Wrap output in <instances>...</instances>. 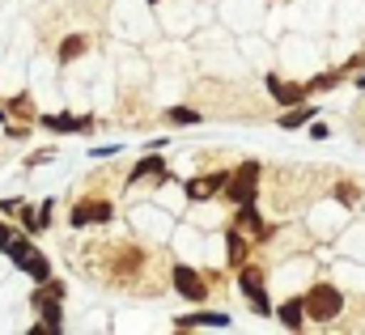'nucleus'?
Returning a JSON list of instances; mask_svg holds the SVG:
<instances>
[{
    "label": "nucleus",
    "mask_w": 365,
    "mask_h": 335,
    "mask_svg": "<svg viewBox=\"0 0 365 335\" xmlns=\"http://www.w3.org/2000/svg\"><path fill=\"white\" fill-rule=\"evenodd\" d=\"M102 221H110V200H81L73 208V225L77 230L81 225H102Z\"/></svg>",
    "instance_id": "7"
},
{
    "label": "nucleus",
    "mask_w": 365,
    "mask_h": 335,
    "mask_svg": "<svg viewBox=\"0 0 365 335\" xmlns=\"http://www.w3.org/2000/svg\"><path fill=\"white\" fill-rule=\"evenodd\" d=\"M166 119H170L175 128H191V123H200V110H191V106H170Z\"/></svg>",
    "instance_id": "17"
},
{
    "label": "nucleus",
    "mask_w": 365,
    "mask_h": 335,
    "mask_svg": "<svg viewBox=\"0 0 365 335\" xmlns=\"http://www.w3.org/2000/svg\"><path fill=\"white\" fill-rule=\"evenodd\" d=\"M4 254H9V259L21 267V272H30L34 280H47V276H51V263H47L43 254L34 251L26 238H9V242H4Z\"/></svg>",
    "instance_id": "3"
},
{
    "label": "nucleus",
    "mask_w": 365,
    "mask_h": 335,
    "mask_svg": "<svg viewBox=\"0 0 365 335\" xmlns=\"http://www.w3.org/2000/svg\"><path fill=\"white\" fill-rule=\"evenodd\" d=\"M175 289H179L187 302H204V297H208V284H204V280H200V272H195V267H187V263L175 267Z\"/></svg>",
    "instance_id": "6"
},
{
    "label": "nucleus",
    "mask_w": 365,
    "mask_h": 335,
    "mask_svg": "<svg viewBox=\"0 0 365 335\" xmlns=\"http://www.w3.org/2000/svg\"><path fill=\"white\" fill-rule=\"evenodd\" d=\"M81 51H86V38H81V34H73V38L60 43V60H77Z\"/></svg>",
    "instance_id": "18"
},
{
    "label": "nucleus",
    "mask_w": 365,
    "mask_h": 335,
    "mask_svg": "<svg viewBox=\"0 0 365 335\" xmlns=\"http://www.w3.org/2000/svg\"><path fill=\"white\" fill-rule=\"evenodd\" d=\"M353 85H361V89H365V73H361V77H357V81H353Z\"/></svg>",
    "instance_id": "22"
},
{
    "label": "nucleus",
    "mask_w": 365,
    "mask_h": 335,
    "mask_svg": "<svg viewBox=\"0 0 365 335\" xmlns=\"http://www.w3.org/2000/svg\"><path fill=\"white\" fill-rule=\"evenodd\" d=\"M225 195L234 204H255L259 200V162H242L225 178Z\"/></svg>",
    "instance_id": "2"
},
{
    "label": "nucleus",
    "mask_w": 365,
    "mask_h": 335,
    "mask_svg": "<svg viewBox=\"0 0 365 335\" xmlns=\"http://www.w3.org/2000/svg\"><path fill=\"white\" fill-rule=\"evenodd\" d=\"M0 119H4V106H0Z\"/></svg>",
    "instance_id": "23"
},
{
    "label": "nucleus",
    "mask_w": 365,
    "mask_h": 335,
    "mask_svg": "<svg viewBox=\"0 0 365 335\" xmlns=\"http://www.w3.org/2000/svg\"><path fill=\"white\" fill-rule=\"evenodd\" d=\"M149 4H158V0H149Z\"/></svg>",
    "instance_id": "24"
},
{
    "label": "nucleus",
    "mask_w": 365,
    "mask_h": 335,
    "mask_svg": "<svg viewBox=\"0 0 365 335\" xmlns=\"http://www.w3.org/2000/svg\"><path fill=\"white\" fill-rule=\"evenodd\" d=\"M234 234H242L251 247H259V242H268L272 238V225L255 212V204H238V217H234V225H230Z\"/></svg>",
    "instance_id": "4"
},
{
    "label": "nucleus",
    "mask_w": 365,
    "mask_h": 335,
    "mask_svg": "<svg viewBox=\"0 0 365 335\" xmlns=\"http://www.w3.org/2000/svg\"><path fill=\"white\" fill-rule=\"evenodd\" d=\"M302 306H306V319H314V323H331V319H340L344 297H340L336 284H314V289L302 297Z\"/></svg>",
    "instance_id": "1"
},
{
    "label": "nucleus",
    "mask_w": 365,
    "mask_h": 335,
    "mask_svg": "<svg viewBox=\"0 0 365 335\" xmlns=\"http://www.w3.org/2000/svg\"><path fill=\"white\" fill-rule=\"evenodd\" d=\"M225 247H230V263H234V267H242V263H247V254H251V242H247L242 234H234V230H230Z\"/></svg>",
    "instance_id": "15"
},
{
    "label": "nucleus",
    "mask_w": 365,
    "mask_h": 335,
    "mask_svg": "<svg viewBox=\"0 0 365 335\" xmlns=\"http://www.w3.org/2000/svg\"><path fill=\"white\" fill-rule=\"evenodd\" d=\"M13 110H17L21 119H30V98H17V102H13Z\"/></svg>",
    "instance_id": "20"
},
{
    "label": "nucleus",
    "mask_w": 365,
    "mask_h": 335,
    "mask_svg": "<svg viewBox=\"0 0 365 335\" xmlns=\"http://www.w3.org/2000/svg\"><path fill=\"white\" fill-rule=\"evenodd\" d=\"M9 238H13V230H9V225H0V247H4Z\"/></svg>",
    "instance_id": "21"
},
{
    "label": "nucleus",
    "mask_w": 365,
    "mask_h": 335,
    "mask_svg": "<svg viewBox=\"0 0 365 335\" xmlns=\"http://www.w3.org/2000/svg\"><path fill=\"white\" fill-rule=\"evenodd\" d=\"M43 128L51 132H90V119H77V115H43Z\"/></svg>",
    "instance_id": "11"
},
{
    "label": "nucleus",
    "mask_w": 365,
    "mask_h": 335,
    "mask_svg": "<svg viewBox=\"0 0 365 335\" xmlns=\"http://www.w3.org/2000/svg\"><path fill=\"white\" fill-rule=\"evenodd\" d=\"M140 263H145V251H136V247H123V254H119V267H115V276L123 280V276H128V272H136Z\"/></svg>",
    "instance_id": "16"
},
{
    "label": "nucleus",
    "mask_w": 365,
    "mask_h": 335,
    "mask_svg": "<svg viewBox=\"0 0 365 335\" xmlns=\"http://www.w3.org/2000/svg\"><path fill=\"white\" fill-rule=\"evenodd\" d=\"M319 110L314 106H306V102H297V106H289V115H280V128H302V123H310Z\"/></svg>",
    "instance_id": "14"
},
{
    "label": "nucleus",
    "mask_w": 365,
    "mask_h": 335,
    "mask_svg": "<svg viewBox=\"0 0 365 335\" xmlns=\"http://www.w3.org/2000/svg\"><path fill=\"white\" fill-rule=\"evenodd\" d=\"M336 85H340V73H323V77L306 81V93H319V89H336Z\"/></svg>",
    "instance_id": "19"
},
{
    "label": "nucleus",
    "mask_w": 365,
    "mask_h": 335,
    "mask_svg": "<svg viewBox=\"0 0 365 335\" xmlns=\"http://www.w3.org/2000/svg\"><path fill=\"white\" fill-rule=\"evenodd\" d=\"M175 327H179V331H191V327H217V331H225V327H230V314L200 310V314H182V319H175Z\"/></svg>",
    "instance_id": "8"
},
{
    "label": "nucleus",
    "mask_w": 365,
    "mask_h": 335,
    "mask_svg": "<svg viewBox=\"0 0 365 335\" xmlns=\"http://www.w3.org/2000/svg\"><path fill=\"white\" fill-rule=\"evenodd\" d=\"M268 93H272L280 106H297V102H306V85H289V81H280V77H268Z\"/></svg>",
    "instance_id": "10"
},
{
    "label": "nucleus",
    "mask_w": 365,
    "mask_h": 335,
    "mask_svg": "<svg viewBox=\"0 0 365 335\" xmlns=\"http://www.w3.org/2000/svg\"><path fill=\"white\" fill-rule=\"evenodd\" d=\"M225 178H230V174H204V178H191V182H187V195H191V200H212L217 191H225Z\"/></svg>",
    "instance_id": "9"
},
{
    "label": "nucleus",
    "mask_w": 365,
    "mask_h": 335,
    "mask_svg": "<svg viewBox=\"0 0 365 335\" xmlns=\"http://www.w3.org/2000/svg\"><path fill=\"white\" fill-rule=\"evenodd\" d=\"M149 174H158L162 182L170 178V174H166V162H162V153H149V158H145L140 166H136L132 174H128V182H140V178H149Z\"/></svg>",
    "instance_id": "12"
},
{
    "label": "nucleus",
    "mask_w": 365,
    "mask_h": 335,
    "mask_svg": "<svg viewBox=\"0 0 365 335\" xmlns=\"http://www.w3.org/2000/svg\"><path fill=\"white\" fill-rule=\"evenodd\" d=\"M242 293H247V302H251L255 314H272V302H268V293H264V272H259V267H247V263H242Z\"/></svg>",
    "instance_id": "5"
},
{
    "label": "nucleus",
    "mask_w": 365,
    "mask_h": 335,
    "mask_svg": "<svg viewBox=\"0 0 365 335\" xmlns=\"http://www.w3.org/2000/svg\"><path fill=\"white\" fill-rule=\"evenodd\" d=\"M276 314H280V323H284L289 331H302V323H306V306H302V297H293V302H284V306H280Z\"/></svg>",
    "instance_id": "13"
}]
</instances>
